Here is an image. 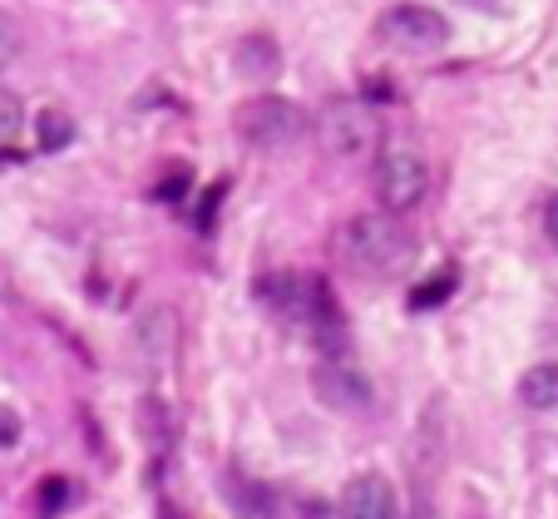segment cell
<instances>
[{"label": "cell", "instance_id": "obj_17", "mask_svg": "<svg viewBox=\"0 0 558 519\" xmlns=\"http://www.w3.org/2000/svg\"><path fill=\"white\" fill-rule=\"evenodd\" d=\"M222 193H228V179H218L208 189V198H203V213H198V228H203V233H213V208L222 203Z\"/></svg>", "mask_w": 558, "mask_h": 519}, {"label": "cell", "instance_id": "obj_14", "mask_svg": "<svg viewBox=\"0 0 558 519\" xmlns=\"http://www.w3.org/2000/svg\"><path fill=\"white\" fill-rule=\"evenodd\" d=\"M64 138H70V119L60 114V109H45L40 114V148H64Z\"/></svg>", "mask_w": 558, "mask_h": 519}, {"label": "cell", "instance_id": "obj_3", "mask_svg": "<svg viewBox=\"0 0 558 519\" xmlns=\"http://www.w3.org/2000/svg\"><path fill=\"white\" fill-rule=\"evenodd\" d=\"M232 129H238V138L253 148H292L312 124H306V109L296 105V99L257 95V99H247V105H238Z\"/></svg>", "mask_w": 558, "mask_h": 519}, {"label": "cell", "instance_id": "obj_9", "mask_svg": "<svg viewBox=\"0 0 558 519\" xmlns=\"http://www.w3.org/2000/svg\"><path fill=\"white\" fill-rule=\"evenodd\" d=\"M257 292H263L267 312L282 322H306L312 317V302H316V277L306 273H277V277H263L257 282Z\"/></svg>", "mask_w": 558, "mask_h": 519}, {"label": "cell", "instance_id": "obj_5", "mask_svg": "<svg viewBox=\"0 0 558 519\" xmlns=\"http://www.w3.org/2000/svg\"><path fill=\"white\" fill-rule=\"evenodd\" d=\"M380 40L396 45V50H411V55H430L450 40V21L430 5H415V0H401V5H390L380 15Z\"/></svg>", "mask_w": 558, "mask_h": 519}, {"label": "cell", "instance_id": "obj_11", "mask_svg": "<svg viewBox=\"0 0 558 519\" xmlns=\"http://www.w3.org/2000/svg\"><path fill=\"white\" fill-rule=\"evenodd\" d=\"M134 341H138V351H144L148 361H154V357H173V341H179V317H173L169 307L148 312V317L134 327Z\"/></svg>", "mask_w": 558, "mask_h": 519}, {"label": "cell", "instance_id": "obj_1", "mask_svg": "<svg viewBox=\"0 0 558 519\" xmlns=\"http://www.w3.org/2000/svg\"><path fill=\"white\" fill-rule=\"evenodd\" d=\"M331 253L356 277H390L411 263V238L396 222V213H356L337 228Z\"/></svg>", "mask_w": 558, "mask_h": 519}, {"label": "cell", "instance_id": "obj_20", "mask_svg": "<svg viewBox=\"0 0 558 519\" xmlns=\"http://www.w3.org/2000/svg\"><path fill=\"white\" fill-rule=\"evenodd\" d=\"M544 238L558 248V193L548 198V208H544Z\"/></svg>", "mask_w": 558, "mask_h": 519}, {"label": "cell", "instance_id": "obj_19", "mask_svg": "<svg viewBox=\"0 0 558 519\" xmlns=\"http://www.w3.org/2000/svg\"><path fill=\"white\" fill-rule=\"evenodd\" d=\"M15 435H21V415H15V411H5V406H0V445H11Z\"/></svg>", "mask_w": 558, "mask_h": 519}, {"label": "cell", "instance_id": "obj_15", "mask_svg": "<svg viewBox=\"0 0 558 519\" xmlns=\"http://www.w3.org/2000/svg\"><path fill=\"white\" fill-rule=\"evenodd\" d=\"M15 134H21V99L11 89H0V148L11 144Z\"/></svg>", "mask_w": 558, "mask_h": 519}, {"label": "cell", "instance_id": "obj_12", "mask_svg": "<svg viewBox=\"0 0 558 519\" xmlns=\"http://www.w3.org/2000/svg\"><path fill=\"white\" fill-rule=\"evenodd\" d=\"M232 60H238V74H272L277 60H282V50H277L267 35H247V40H238V50H232Z\"/></svg>", "mask_w": 558, "mask_h": 519}, {"label": "cell", "instance_id": "obj_8", "mask_svg": "<svg viewBox=\"0 0 558 519\" xmlns=\"http://www.w3.org/2000/svg\"><path fill=\"white\" fill-rule=\"evenodd\" d=\"M306 327H312V341H316L322 357H347V347H351L347 312H341V302H337V292H331L327 277H316V302H312Z\"/></svg>", "mask_w": 558, "mask_h": 519}, {"label": "cell", "instance_id": "obj_16", "mask_svg": "<svg viewBox=\"0 0 558 519\" xmlns=\"http://www.w3.org/2000/svg\"><path fill=\"white\" fill-rule=\"evenodd\" d=\"M15 55H21V25H15L11 15L0 11V70H5Z\"/></svg>", "mask_w": 558, "mask_h": 519}, {"label": "cell", "instance_id": "obj_13", "mask_svg": "<svg viewBox=\"0 0 558 519\" xmlns=\"http://www.w3.org/2000/svg\"><path fill=\"white\" fill-rule=\"evenodd\" d=\"M454 282H460V277H454V267H445L440 277H425V282L411 292V307H415V312H430V307H440L445 297L454 292Z\"/></svg>", "mask_w": 558, "mask_h": 519}, {"label": "cell", "instance_id": "obj_18", "mask_svg": "<svg viewBox=\"0 0 558 519\" xmlns=\"http://www.w3.org/2000/svg\"><path fill=\"white\" fill-rule=\"evenodd\" d=\"M35 495H40V509H45V515H54V509L64 505V480H45Z\"/></svg>", "mask_w": 558, "mask_h": 519}, {"label": "cell", "instance_id": "obj_10", "mask_svg": "<svg viewBox=\"0 0 558 519\" xmlns=\"http://www.w3.org/2000/svg\"><path fill=\"white\" fill-rule=\"evenodd\" d=\"M519 401L529 411H558V361H534L519 376Z\"/></svg>", "mask_w": 558, "mask_h": 519}, {"label": "cell", "instance_id": "obj_6", "mask_svg": "<svg viewBox=\"0 0 558 519\" xmlns=\"http://www.w3.org/2000/svg\"><path fill=\"white\" fill-rule=\"evenodd\" d=\"M341 519H401V495L380 470H361L341 490Z\"/></svg>", "mask_w": 558, "mask_h": 519}, {"label": "cell", "instance_id": "obj_4", "mask_svg": "<svg viewBox=\"0 0 558 519\" xmlns=\"http://www.w3.org/2000/svg\"><path fill=\"white\" fill-rule=\"evenodd\" d=\"M316 138L337 154V159H356L380 148V119L366 99H331L322 114H316Z\"/></svg>", "mask_w": 558, "mask_h": 519}, {"label": "cell", "instance_id": "obj_7", "mask_svg": "<svg viewBox=\"0 0 558 519\" xmlns=\"http://www.w3.org/2000/svg\"><path fill=\"white\" fill-rule=\"evenodd\" d=\"M312 386H316V396H322L327 406H337V411H366V406H371L366 376H361L347 357H322V361H316Z\"/></svg>", "mask_w": 558, "mask_h": 519}, {"label": "cell", "instance_id": "obj_21", "mask_svg": "<svg viewBox=\"0 0 558 519\" xmlns=\"http://www.w3.org/2000/svg\"><path fill=\"white\" fill-rule=\"evenodd\" d=\"M179 193H183V173H173V179H163L154 189V198H179Z\"/></svg>", "mask_w": 558, "mask_h": 519}, {"label": "cell", "instance_id": "obj_2", "mask_svg": "<svg viewBox=\"0 0 558 519\" xmlns=\"http://www.w3.org/2000/svg\"><path fill=\"white\" fill-rule=\"evenodd\" d=\"M371 183H376V198L386 213H411L425 203V189H430V164L415 144L405 138H390V144L376 148V164H371Z\"/></svg>", "mask_w": 558, "mask_h": 519}]
</instances>
